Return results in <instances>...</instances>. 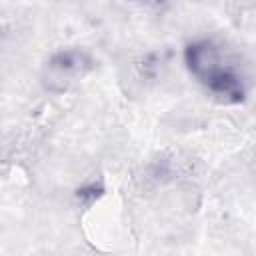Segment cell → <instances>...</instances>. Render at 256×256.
Listing matches in <instances>:
<instances>
[{
	"instance_id": "1",
	"label": "cell",
	"mask_w": 256,
	"mask_h": 256,
	"mask_svg": "<svg viewBox=\"0 0 256 256\" xmlns=\"http://www.w3.org/2000/svg\"><path fill=\"white\" fill-rule=\"evenodd\" d=\"M184 64L190 76L224 104H240L248 94L246 76L232 52L212 38H198L186 44Z\"/></svg>"
},
{
	"instance_id": "2",
	"label": "cell",
	"mask_w": 256,
	"mask_h": 256,
	"mask_svg": "<svg viewBox=\"0 0 256 256\" xmlns=\"http://www.w3.org/2000/svg\"><path fill=\"white\" fill-rule=\"evenodd\" d=\"M94 68L92 56L82 48H66L46 62V74L44 84L52 92H62L70 88L74 82L82 80L90 70Z\"/></svg>"
}]
</instances>
